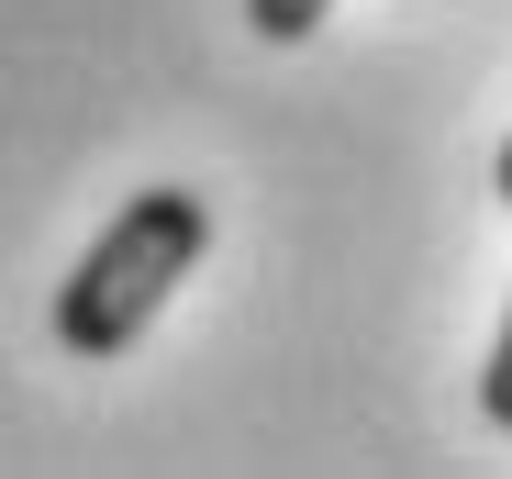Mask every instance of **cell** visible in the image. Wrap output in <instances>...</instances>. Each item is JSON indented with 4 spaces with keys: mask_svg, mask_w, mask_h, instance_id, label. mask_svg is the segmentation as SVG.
<instances>
[{
    "mask_svg": "<svg viewBox=\"0 0 512 479\" xmlns=\"http://www.w3.org/2000/svg\"><path fill=\"white\" fill-rule=\"evenodd\" d=\"M212 257V201L179 190V179H156L134 190L90 246H78V268L56 279V346L78 368H112L123 346L156 335V312L179 301V279Z\"/></svg>",
    "mask_w": 512,
    "mask_h": 479,
    "instance_id": "6da1fadb",
    "label": "cell"
},
{
    "mask_svg": "<svg viewBox=\"0 0 512 479\" xmlns=\"http://www.w3.org/2000/svg\"><path fill=\"white\" fill-rule=\"evenodd\" d=\"M323 12H334V0H245V23L268 34V45H312V34H323Z\"/></svg>",
    "mask_w": 512,
    "mask_h": 479,
    "instance_id": "7a4b0ae2",
    "label": "cell"
},
{
    "mask_svg": "<svg viewBox=\"0 0 512 479\" xmlns=\"http://www.w3.org/2000/svg\"><path fill=\"white\" fill-rule=\"evenodd\" d=\"M479 413H490V435H512V312H501V335H490V368H479Z\"/></svg>",
    "mask_w": 512,
    "mask_h": 479,
    "instance_id": "3957f363",
    "label": "cell"
},
{
    "mask_svg": "<svg viewBox=\"0 0 512 479\" xmlns=\"http://www.w3.org/2000/svg\"><path fill=\"white\" fill-rule=\"evenodd\" d=\"M490 190H501V201H512V134H501V156H490Z\"/></svg>",
    "mask_w": 512,
    "mask_h": 479,
    "instance_id": "277c9868",
    "label": "cell"
}]
</instances>
